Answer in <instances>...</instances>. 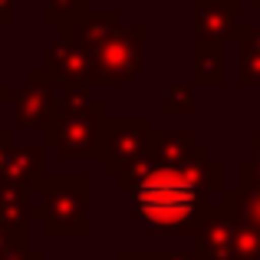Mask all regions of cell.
Returning a JSON list of instances; mask_svg holds the SVG:
<instances>
[{"label": "cell", "instance_id": "6da1fadb", "mask_svg": "<svg viewBox=\"0 0 260 260\" xmlns=\"http://www.w3.org/2000/svg\"><path fill=\"white\" fill-rule=\"evenodd\" d=\"M221 161L198 148L184 161L165 165L142 155L119 175V184L132 191V214L152 234H194L208 211V194L221 188Z\"/></svg>", "mask_w": 260, "mask_h": 260}, {"label": "cell", "instance_id": "7a4b0ae2", "mask_svg": "<svg viewBox=\"0 0 260 260\" xmlns=\"http://www.w3.org/2000/svg\"><path fill=\"white\" fill-rule=\"evenodd\" d=\"M43 234L50 237H86V204H89V178L86 175H56L46 178L43 188Z\"/></svg>", "mask_w": 260, "mask_h": 260}, {"label": "cell", "instance_id": "3957f363", "mask_svg": "<svg viewBox=\"0 0 260 260\" xmlns=\"http://www.w3.org/2000/svg\"><path fill=\"white\" fill-rule=\"evenodd\" d=\"M102 128H106V106L92 99L86 109L73 115H56L53 122L43 125L46 145L56 148L59 158L66 161H86L99 158L102 152Z\"/></svg>", "mask_w": 260, "mask_h": 260}, {"label": "cell", "instance_id": "277c9868", "mask_svg": "<svg viewBox=\"0 0 260 260\" xmlns=\"http://www.w3.org/2000/svg\"><path fill=\"white\" fill-rule=\"evenodd\" d=\"M145 40H148V26H135V30L119 26L99 46H92V66L102 83L119 86L139 76L142 63H145Z\"/></svg>", "mask_w": 260, "mask_h": 260}, {"label": "cell", "instance_id": "5b68a950", "mask_svg": "<svg viewBox=\"0 0 260 260\" xmlns=\"http://www.w3.org/2000/svg\"><path fill=\"white\" fill-rule=\"evenodd\" d=\"M148 142H152V122L145 115H106L99 152L106 175L119 178L132 161H139L148 152Z\"/></svg>", "mask_w": 260, "mask_h": 260}, {"label": "cell", "instance_id": "8992f818", "mask_svg": "<svg viewBox=\"0 0 260 260\" xmlns=\"http://www.w3.org/2000/svg\"><path fill=\"white\" fill-rule=\"evenodd\" d=\"M241 194H228L221 208L204 211V217L194 228V260H231L241 217Z\"/></svg>", "mask_w": 260, "mask_h": 260}, {"label": "cell", "instance_id": "52a82bcc", "mask_svg": "<svg viewBox=\"0 0 260 260\" xmlns=\"http://www.w3.org/2000/svg\"><path fill=\"white\" fill-rule=\"evenodd\" d=\"M13 119L20 128H43L59 115V95H56V79L46 70H33L23 89H17L10 99Z\"/></svg>", "mask_w": 260, "mask_h": 260}, {"label": "cell", "instance_id": "ba28073f", "mask_svg": "<svg viewBox=\"0 0 260 260\" xmlns=\"http://www.w3.org/2000/svg\"><path fill=\"white\" fill-rule=\"evenodd\" d=\"M43 70L50 73L56 83H102L99 73L92 66V50L83 46L73 33H59L43 53Z\"/></svg>", "mask_w": 260, "mask_h": 260}, {"label": "cell", "instance_id": "9c48e42d", "mask_svg": "<svg viewBox=\"0 0 260 260\" xmlns=\"http://www.w3.org/2000/svg\"><path fill=\"white\" fill-rule=\"evenodd\" d=\"M0 181L40 191L43 181H46L43 148H40V145H17V142H13L10 152L4 155V165H0Z\"/></svg>", "mask_w": 260, "mask_h": 260}, {"label": "cell", "instance_id": "30bf717a", "mask_svg": "<svg viewBox=\"0 0 260 260\" xmlns=\"http://www.w3.org/2000/svg\"><path fill=\"white\" fill-rule=\"evenodd\" d=\"M237 0H194V33L198 40H224L234 33Z\"/></svg>", "mask_w": 260, "mask_h": 260}, {"label": "cell", "instance_id": "8fae6325", "mask_svg": "<svg viewBox=\"0 0 260 260\" xmlns=\"http://www.w3.org/2000/svg\"><path fill=\"white\" fill-rule=\"evenodd\" d=\"M43 217V204L30 201V188L0 181V224L10 231H30L33 221Z\"/></svg>", "mask_w": 260, "mask_h": 260}, {"label": "cell", "instance_id": "7c38bea8", "mask_svg": "<svg viewBox=\"0 0 260 260\" xmlns=\"http://www.w3.org/2000/svg\"><path fill=\"white\" fill-rule=\"evenodd\" d=\"M119 26H122V17L115 10H86V17L73 26V37L92 50V46H99L102 40L112 30H119Z\"/></svg>", "mask_w": 260, "mask_h": 260}, {"label": "cell", "instance_id": "4fadbf2b", "mask_svg": "<svg viewBox=\"0 0 260 260\" xmlns=\"http://www.w3.org/2000/svg\"><path fill=\"white\" fill-rule=\"evenodd\" d=\"M194 152V139L191 132H152V142H148V155L152 161H165V165H175V161H184Z\"/></svg>", "mask_w": 260, "mask_h": 260}, {"label": "cell", "instance_id": "5bb4252c", "mask_svg": "<svg viewBox=\"0 0 260 260\" xmlns=\"http://www.w3.org/2000/svg\"><path fill=\"white\" fill-rule=\"evenodd\" d=\"M224 73V56H221V43L214 40H198L194 46V79L201 86H217Z\"/></svg>", "mask_w": 260, "mask_h": 260}, {"label": "cell", "instance_id": "9a60e30c", "mask_svg": "<svg viewBox=\"0 0 260 260\" xmlns=\"http://www.w3.org/2000/svg\"><path fill=\"white\" fill-rule=\"evenodd\" d=\"M89 0H46V13L43 23L56 26L59 33H73V26L86 17Z\"/></svg>", "mask_w": 260, "mask_h": 260}, {"label": "cell", "instance_id": "2e32d148", "mask_svg": "<svg viewBox=\"0 0 260 260\" xmlns=\"http://www.w3.org/2000/svg\"><path fill=\"white\" fill-rule=\"evenodd\" d=\"M241 83L260 86V30H241Z\"/></svg>", "mask_w": 260, "mask_h": 260}, {"label": "cell", "instance_id": "e0dca14e", "mask_svg": "<svg viewBox=\"0 0 260 260\" xmlns=\"http://www.w3.org/2000/svg\"><path fill=\"white\" fill-rule=\"evenodd\" d=\"M89 102V83H59V115H73Z\"/></svg>", "mask_w": 260, "mask_h": 260}, {"label": "cell", "instance_id": "ac0fdd59", "mask_svg": "<svg viewBox=\"0 0 260 260\" xmlns=\"http://www.w3.org/2000/svg\"><path fill=\"white\" fill-rule=\"evenodd\" d=\"M191 86L184 83H175L168 89V99H165V115H172V119H181V115H191V109H194V102H191Z\"/></svg>", "mask_w": 260, "mask_h": 260}, {"label": "cell", "instance_id": "d6986e66", "mask_svg": "<svg viewBox=\"0 0 260 260\" xmlns=\"http://www.w3.org/2000/svg\"><path fill=\"white\" fill-rule=\"evenodd\" d=\"M4 260H43V250H33L30 244H26V231H17L10 241V247H7Z\"/></svg>", "mask_w": 260, "mask_h": 260}, {"label": "cell", "instance_id": "ffe728a7", "mask_svg": "<svg viewBox=\"0 0 260 260\" xmlns=\"http://www.w3.org/2000/svg\"><path fill=\"white\" fill-rule=\"evenodd\" d=\"M119 260H168V254H158V250H122Z\"/></svg>", "mask_w": 260, "mask_h": 260}, {"label": "cell", "instance_id": "44dd1931", "mask_svg": "<svg viewBox=\"0 0 260 260\" xmlns=\"http://www.w3.org/2000/svg\"><path fill=\"white\" fill-rule=\"evenodd\" d=\"M13 20H17V7H13V0H0V26H10Z\"/></svg>", "mask_w": 260, "mask_h": 260}, {"label": "cell", "instance_id": "7402d4cb", "mask_svg": "<svg viewBox=\"0 0 260 260\" xmlns=\"http://www.w3.org/2000/svg\"><path fill=\"white\" fill-rule=\"evenodd\" d=\"M10 145H13V132L10 128H0V165H4V155L10 152Z\"/></svg>", "mask_w": 260, "mask_h": 260}, {"label": "cell", "instance_id": "603a6c76", "mask_svg": "<svg viewBox=\"0 0 260 260\" xmlns=\"http://www.w3.org/2000/svg\"><path fill=\"white\" fill-rule=\"evenodd\" d=\"M13 234H17V231H10V228H4V224H0V260H4V254H7V247H10Z\"/></svg>", "mask_w": 260, "mask_h": 260}, {"label": "cell", "instance_id": "cb8c5ba5", "mask_svg": "<svg viewBox=\"0 0 260 260\" xmlns=\"http://www.w3.org/2000/svg\"><path fill=\"white\" fill-rule=\"evenodd\" d=\"M13 92H17V89L7 86L4 79H0V109H4V102H10V99H13Z\"/></svg>", "mask_w": 260, "mask_h": 260}, {"label": "cell", "instance_id": "d4e9b609", "mask_svg": "<svg viewBox=\"0 0 260 260\" xmlns=\"http://www.w3.org/2000/svg\"><path fill=\"white\" fill-rule=\"evenodd\" d=\"M254 145H257V165H260V135L254 139Z\"/></svg>", "mask_w": 260, "mask_h": 260}, {"label": "cell", "instance_id": "484cf974", "mask_svg": "<svg viewBox=\"0 0 260 260\" xmlns=\"http://www.w3.org/2000/svg\"><path fill=\"white\" fill-rule=\"evenodd\" d=\"M257 7H260V0H257Z\"/></svg>", "mask_w": 260, "mask_h": 260}]
</instances>
